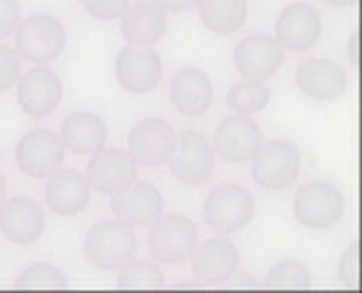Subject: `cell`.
I'll return each mask as SVG.
<instances>
[{
  "instance_id": "1",
  "label": "cell",
  "mask_w": 362,
  "mask_h": 293,
  "mask_svg": "<svg viewBox=\"0 0 362 293\" xmlns=\"http://www.w3.org/2000/svg\"><path fill=\"white\" fill-rule=\"evenodd\" d=\"M83 254L98 271H118L137 254V237L120 220H100L86 232Z\"/></svg>"
},
{
  "instance_id": "2",
  "label": "cell",
  "mask_w": 362,
  "mask_h": 293,
  "mask_svg": "<svg viewBox=\"0 0 362 293\" xmlns=\"http://www.w3.org/2000/svg\"><path fill=\"white\" fill-rule=\"evenodd\" d=\"M66 49V30L54 15L35 13L20 20L15 30V52L30 64H49Z\"/></svg>"
},
{
  "instance_id": "3",
  "label": "cell",
  "mask_w": 362,
  "mask_h": 293,
  "mask_svg": "<svg viewBox=\"0 0 362 293\" xmlns=\"http://www.w3.org/2000/svg\"><path fill=\"white\" fill-rule=\"evenodd\" d=\"M199 244V227L184 215H159L150 225L147 249L159 264H184Z\"/></svg>"
},
{
  "instance_id": "4",
  "label": "cell",
  "mask_w": 362,
  "mask_h": 293,
  "mask_svg": "<svg viewBox=\"0 0 362 293\" xmlns=\"http://www.w3.org/2000/svg\"><path fill=\"white\" fill-rule=\"evenodd\" d=\"M255 217V198L245 186L223 184L213 189L204 203V220L218 234L245 230Z\"/></svg>"
},
{
  "instance_id": "5",
  "label": "cell",
  "mask_w": 362,
  "mask_h": 293,
  "mask_svg": "<svg viewBox=\"0 0 362 293\" xmlns=\"http://www.w3.org/2000/svg\"><path fill=\"white\" fill-rule=\"evenodd\" d=\"M301 174V152L286 140L262 142L252 157V179L267 191L291 186Z\"/></svg>"
},
{
  "instance_id": "6",
  "label": "cell",
  "mask_w": 362,
  "mask_h": 293,
  "mask_svg": "<svg viewBox=\"0 0 362 293\" xmlns=\"http://www.w3.org/2000/svg\"><path fill=\"white\" fill-rule=\"evenodd\" d=\"M345 215V196L333 184L313 181L296 191L294 217L308 230H328Z\"/></svg>"
},
{
  "instance_id": "7",
  "label": "cell",
  "mask_w": 362,
  "mask_h": 293,
  "mask_svg": "<svg viewBox=\"0 0 362 293\" xmlns=\"http://www.w3.org/2000/svg\"><path fill=\"white\" fill-rule=\"evenodd\" d=\"M177 147V132L162 117H145L135 122V127L127 135V149L130 159L137 167L159 169L169 164Z\"/></svg>"
},
{
  "instance_id": "8",
  "label": "cell",
  "mask_w": 362,
  "mask_h": 293,
  "mask_svg": "<svg viewBox=\"0 0 362 293\" xmlns=\"http://www.w3.org/2000/svg\"><path fill=\"white\" fill-rule=\"evenodd\" d=\"M216 167V152L209 137L201 135L199 130H184L177 135V147L169 159L174 179H179L184 186L199 189L213 176Z\"/></svg>"
},
{
  "instance_id": "9",
  "label": "cell",
  "mask_w": 362,
  "mask_h": 293,
  "mask_svg": "<svg viewBox=\"0 0 362 293\" xmlns=\"http://www.w3.org/2000/svg\"><path fill=\"white\" fill-rule=\"evenodd\" d=\"M64 145L62 137L45 127L30 130L15 147V164L30 179H47L62 167Z\"/></svg>"
},
{
  "instance_id": "10",
  "label": "cell",
  "mask_w": 362,
  "mask_h": 293,
  "mask_svg": "<svg viewBox=\"0 0 362 293\" xmlns=\"http://www.w3.org/2000/svg\"><path fill=\"white\" fill-rule=\"evenodd\" d=\"M62 98V78L45 64H35V68H30L28 73L18 78V105L25 115L35 117V120L49 117L59 108Z\"/></svg>"
},
{
  "instance_id": "11",
  "label": "cell",
  "mask_w": 362,
  "mask_h": 293,
  "mask_svg": "<svg viewBox=\"0 0 362 293\" xmlns=\"http://www.w3.org/2000/svg\"><path fill=\"white\" fill-rule=\"evenodd\" d=\"M323 32V20L313 5L291 3L276 18L274 40L284 52H308L318 44Z\"/></svg>"
},
{
  "instance_id": "12",
  "label": "cell",
  "mask_w": 362,
  "mask_h": 293,
  "mask_svg": "<svg viewBox=\"0 0 362 293\" xmlns=\"http://www.w3.org/2000/svg\"><path fill=\"white\" fill-rule=\"evenodd\" d=\"M284 49L274 37L255 32L238 42L235 52H233V64L243 78L267 81L284 66Z\"/></svg>"
},
{
  "instance_id": "13",
  "label": "cell",
  "mask_w": 362,
  "mask_h": 293,
  "mask_svg": "<svg viewBox=\"0 0 362 293\" xmlns=\"http://www.w3.org/2000/svg\"><path fill=\"white\" fill-rule=\"evenodd\" d=\"M135 167L125 149L100 147L90 154V164L86 169V179L90 191H98L103 196H118L135 184Z\"/></svg>"
},
{
  "instance_id": "14",
  "label": "cell",
  "mask_w": 362,
  "mask_h": 293,
  "mask_svg": "<svg viewBox=\"0 0 362 293\" xmlns=\"http://www.w3.org/2000/svg\"><path fill=\"white\" fill-rule=\"evenodd\" d=\"M115 78L122 88L135 95L152 93L162 81V59L152 47L127 44L115 56Z\"/></svg>"
},
{
  "instance_id": "15",
  "label": "cell",
  "mask_w": 362,
  "mask_h": 293,
  "mask_svg": "<svg viewBox=\"0 0 362 293\" xmlns=\"http://www.w3.org/2000/svg\"><path fill=\"white\" fill-rule=\"evenodd\" d=\"M213 152L233 164L250 162L262 145V130L250 115H230L213 132Z\"/></svg>"
},
{
  "instance_id": "16",
  "label": "cell",
  "mask_w": 362,
  "mask_h": 293,
  "mask_svg": "<svg viewBox=\"0 0 362 293\" xmlns=\"http://www.w3.org/2000/svg\"><path fill=\"white\" fill-rule=\"evenodd\" d=\"M110 208H113L115 220L130 227H150L164 213V198L152 184L135 181L122 193L110 196Z\"/></svg>"
},
{
  "instance_id": "17",
  "label": "cell",
  "mask_w": 362,
  "mask_h": 293,
  "mask_svg": "<svg viewBox=\"0 0 362 293\" xmlns=\"http://www.w3.org/2000/svg\"><path fill=\"white\" fill-rule=\"evenodd\" d=\"M45 210L28 196L5 198L0 205V232L15 244H32L45 232Z\"/></svg>"
},
{
  "instance_id": "18",
  "label": "cell",
  "mask_w": 362,
  "mask_h": 293,
  "mask_svg": "<svg viewBox=\"0 0 362 293\" xmlns=\"http://www.w3.org/2000/svg\"><path fill=\"white\" fill-rule=\"evenodd\" d=\"M45 201L57 215L71 217L83 213L90 203V186L86 174L76 169H57L52 176H47Z\"/></svg>"
},
{
  "instance_id": "19",
  "label": "cell",
  "mask_w": 362,
  "mask_h": 293,
  "mask_svg": "<svg viewBox=\"0 0 362 293\" xmlns=\"http://www.w3.org/2000/svg\"><path fill=\"white\" fill-rule=\"evenodd\" d=\"M169 100H172L174 110L184 117H201L209 113L213 103V83L209 73L196 66L179 68L172 78Z\"/></svg>"
},
{
  "instance_id": "20",
  "label": "cell",
  "mask_w": 362,
  "mask_h": 293,
  "mask_svg": "<svg viewBox=\"0 0 362 293\" xmlns=\"http://www.w3.org/2000/svg\"><path fill=\"white\" fill-rule=\"evenodd\" d=\"M296 86L313 100H335L348 90V73L331 59H308L296 68Z\"/></svg>"
},
{
  "instance_id": "21",
  "label": "cell",
  "mask_w": 362,
  "mask_h": 293,
  "mask_svg": "<svg viewBox=\"0 0 362 293\" xmlns=\"http://www.w3.org/2000/svg\"><path fill=\"white\" fill-rule=\"evenodd\" d=\"M240 269V252L226 237H211L199 242L191 254V271L206 284H221L228 274Z\"/></svg>"
},
{
  "instance_id": "22",
  "label": "cell",
  "mask_w": 362,
  "mask_h": 293,
  "mask_svg": "<svg viewBox=\"0 0 362 293\" xmlns=\"http://www.w3.org/2000/svg\"><path fill=\"white\" fill-rule=\"evenodd\" d=\"M120 32L127 44L132 47H154L167 35V13L152 3L142 0L122 13Z\"/></svg>"
},
{
  "instance_id": "23",
  "label": "cell",
  "mask_w": 362,
  "mask_h": 293,
  "mask_svg": "<svg viewBox=\"0 0 362 293\" xmlns=\"http://www.w3.org/2000/svg\"><path fill=\"white\" fill-rule=\"evenodd\" d=\"M62 145L74 154H93L108 142V125L90 110H76L62 125Z\"/></svg>"
},
{
  "instance_id": "24",
  "label": "cell",
  "mask_w": 362,
  "mask_h": 293,
  "mask_svg": "<svg viewBox=\"0 0 362 293\" xmlns=\"http://www.w3.org/2000/svg\"><path fill=\"white\" fill-rule=\"evenodd\" d=\"M196 10L213 35H233L247 23V0H196Z\"/></svg>"
},
{
  "instance_id": "25",
  "label": "cell",
  "mask_w": 362,
  "mask_h": 293,
  "mask_svg": "<svg viewBox=\"0 0 362 293\" xmlns=\"http://www.w3.org/2000/svg\"><path fill=\"white\" fill-rule=\"evenodd\" d=\"M272 100V90L264 86V81H252V78H243L235 83L226 95V105L235 115H255L264 110Z\"/></svg>"
},
{
  "instance_id": "26",
  "label": "cell",
  "mask_w": 362,
  "mask_h": 293,
  "mask_svg": "<svg viewBox=\"0 0 362 293\" xmlns=\"http://www.w3.org/2000/svg\"><path fill=\"white\" fill-rule=\"evenodd\" d=\"M118 289H130V291H150V289H162L164 286V274L157 264H152L150 259H135L132 257L122 269H118Z\"/></svg>"
},
{
  "instance_id": "27",
  "label": "cell",
  "mask_w": 362,
  "mask_h": 293,
  "mask_svg": "<svg viewBox=\"0 0 362 293\" xmlns=\"http://www.w3.org/2000/svg\"><path fill=\"white\" fill-rule=\"evenodd\" d=\"M15 289L18 291H40V289L62 291V289H69V279L57 266H52L47 262H37L28 266V269L15 279Z\"/></svg>"
},
{
  "instance_id": "28",
  "label": "cell",
  "mask_w": 362,
  "mask_h": 293,
  "mask_svg": "<svg viewBox=\"0 0 362 293\" xmlns=\"http://www.w3.org/2000/svg\"><path fill=\"white\" fill-rule=\"evenodd\" d=\"M267 289H281V291H308L311 289V274L301 262L296 259H284V262L274 264L267 271L264 279Z\"/></svg>"
},
{
  "instance_id": "29",
  "label": "cell",
  "mask_w": 362,
  "mask_h": 293,
  "mask_svg": "<svg viewBox=\"0 0 362 293\" xmlns=\"http://www.w3.org/2000/svg\"><path fill=\"white\" fill-rule=\"evenodd\" d=\"M23 76V66H20V56L13 47L0 44V93L10 90Z\"/></svg>"
},
{
  "instance_id": "30",
  "label": "cell",
  "mask_w": 362,
  "mask_h": 293,
  "mask_svg": "<svg viewBox=\"0 0 362 293\" xmlns=\"http://www.w3.org/2000/svg\"><path fill=\"white\" fill-rule=\"evenodd\" d=\"M338 276L345 286L358 289V284H360V244L358 242H350V247L343 252L340 264H338Z\"/></svg>"
},
{
  "instance_id": "31",
  "label": "cell",
  "mask_w": 362,
  "mask_h": 293,
  "mask_svg": "<svg viewBox=\"0 0 362 293\" xmlns=\"http://www.w3.org/2000/svg\"><path fill=\"white\" fill-rule=\"evenodd\" d=\"M83 8L95 20H118L130 8V0H83Z\"/></svg>"
},
{
  "instance_id": "32",
  "label": "cell",
  "mask_w": 362,
  "mask_h": 293,
  "mask_svg": "<svg viewBox=\"0 0 362 293\" xmlns=\"http://www.w3.org/2000/svg\"><path fill=\"white\" fill-rule=\"evenodd\" d=\"M20 25L18 0H0V40L10 37Z\"/></svg>"
},
{
  "instance_id": "33",
  "label": "cell",
  "mask_w": 362,
  "mask_h": 293,
  "mask_svg": "<svg viewBox=\"0 0 362 293\" xmlns=\"http://www.w3.org/2000/svg\"><path fill=\"white\" fill-rule=\"evenodd\" d=\"M221 286H228V289H255L257 281H255V276L243 274L240 269H235L233 274H228L226 279L221 281Z\"/></svg>"
},
{
  "instance_id": "34",
  "label": "cell",
  "mask_w": 362,
  "mask_h": 293,
  "mask_svg": "<svg viewBox=\"0 0 362 293\" xmlns=\"http://www.w3.org/2000/svg\"><path fill=\"white\" fill-rule=\"evenodd\" d=\"M157 8H162L164 13H186L196 5V0H152Z\"/></svg>"
},
{
  "instance_id": "35",
  "label": "cell",
  "mask_w": 362,
  "mask_h": 293,
  "mask_svg": "<svg viewBox=\"0 0 362 293\" xmlns=\"http://www.w3.org/2000/svg\"><path fill=\"white\" fill-rule=\"evenodd\" d=\"M350 59H353V66H358V32L350 37Z\"/></svg>"
},
{
  "instance_id": "36",
  "label": "cell",
  "mask_w": 362,
  "mask_h": 293,
  "mask_svg": "<svg viewBox=\"0 0 362 293\" xmlns=\"http://www.w3.org/2000/svg\"><path fill=\"white\" fill-rule=\"evenodd\" d=\"M323 3L331 8H353V5H358V0H323Z\"/></svg>"
},
{
  "instance_id": "37",
  "label": "cell",
  "mask_w": 362,
  "mask_h": 293,
  "mask_svg": "<svg viewBox=\"0 0 362 293\" xmlns=\"http://www.w3.org/2000/svg\"><path fill=\"white\" fill-rule=\"evenodd\" d=\"M5 198H8V184H5V176L0 174V205H3Z\"/></svg>"
},
{
  "instance_id": "38",
  "label": "cell",
  "mask_w": 362,
  "mask_h": 293,
  "mask_svg": "<svg viewBox=\"0 0 362 293\" xmlns=\"http://www.w3.org/2000/svg\"><path fill=\"white\" fill-rule=\"evenodd\" d=\"M81 3H83V0H81Z\"/></svg>"
}]
</instances>
